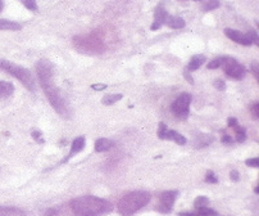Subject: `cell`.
Listing matches in <instances>:
<instances>
[{
  "instance_id": "cell-1",
  "label": "cell",
  "mask_w": 259,
  "mask_h": 216,
  "mask_svg": "<svg viewBox=\"0 0 259 216\" xmlns=\"http://www.w3.org/2000/svg\"><path fill=\"white\" fill-rule=\"evenodd\" d=\"M36 71H37V78L41 83L45 95L49 99L52 107L54 108L59 116H62L63 119H69L71 117V107H69L66 97L62 94L61 89L53 81V75H54L53 64L48 59H41L36 66Z\"/></svg>"
},
{
  "instance_id": "cell-2",
  "label": "cell",
  "mask_w": 259,
  "mask_h": 216,
  "mask_svg": "<svg viewBox=\"0 0 259 216\" xmlns=\"http://www.w3.org/2000/svg\"><path fill=\"white\" fill-rule=\"evenodd\" d=\"M72 212L76 216H103L113 210V205L95 196H81L72 200Z\"/></svg>"
},
{
  "instance_id": "cell-3",
  "label": "cell",
  "mask_w": 259,
  "mask_h": 216,
  "mask_svg": "<svg viewBox=\"0 0 259 216\" xmlns=\"http://www.w3.org/2000/svg\"><path fill=\"white\" fill-rule=\"evenodd\" d=\"M150 198H152V196H150L149 192H131V193H127L126 196H123L119 200L118 205H117V210L122 216H133L139 210L145 207L150 202Z\"/></svg>"
},
{
  "instance_id": "cell-4",
  "label": "cell",
  "mask_w": 259,
  "mask_h": 216,
  "mask_svg": "<svg viewBox=\"0 0 259 216\" xmlns=\"http://www.w3.org/2000/svg\"><path fill=\"white\" fill-rule=\"evenodd\" d=\"M0 69L2 71L8 72L9 75L14 76L16 79L21 81L26 88L30 90V92H35L36 85L35 80H33V76L27 68L22 66H18V64L13 63V62L4 61V59H0Z\"/></svg>"
},
{
  "instance_id": "cell-5",
  "label": "cell",
  "mask_w": 259,
  "mask_h": 216,
  "mask_svg": "<svg viewBox=\"0 0 259 216\" xmlns=\"http://www.w3.org/2000/svg\"><path fill=\"white\" fill-rule=\"evenodd\" d=\"M73 45L78 52L86 54H100L105 50L104 43L94 35L76 36L73 38Z\"/></svg>"
},
{
  "instance_id": "cell-6",
  "label": "cell",
  "mask_w": 259,
  "mask_h": 216,
  "mask_svg": "<svg viewBox=\"0 0 259 216\" xmlns=\"http://www.w3.org/2000/svg\"><path fill=\"white\" fill-rule=\"evenodd\" d=\"M221 66L224 67L225 74H226L229 78L234 79V80H241V79L245 78L246 69L243 64H240L232 57H222V63Z\"/></svg>"
},
{
  "instance_id": "cell-7",
  "label": "cell",
  "mask_w": 259,
  "mask_h": 216,
  "mask_svg": "<svg viewBox=\"0 0 259 216\" xmlns=\"http://www.w3.org/2000/svg\"><path fill=\"white\" fill-rule=\"evenodd\" d=\"M225 35L231 39L232 42L237 43V44L245 45V47H249L253 43L258 44V36H256V32L254 30H250L248 33L240 32L237 30H232V28H226L225 30Z\"/></svg>"
},
{
  "instance_id": "cell-8",
  "label": "cell",
  "mask_w": 259,
  "mask_h": 216,
  "mask_svg": "<svg viewBox=\"0 0 259 216\" xmlns=\"http://www.w3.org/2000/svg\"><path fill=\"white\" fill-rule=\"evenodd\" d=\"M191 95L189 93H182L180 94L176 99L172 103V112L176 115L180 119H185L189 116L190 112V103H191Z\"/></svg>"
},
{
  "instance_id": "cell-9",
  "label": "cell",
  "mask_w": 259,
  "mask_h": 216,
  "mask_svg": "<svg viewBox=\"0 0 259 216\" xmlns=\"http://www.w3.org/2000/svg\"><path fill=\"white\" fill-rule=\"evenodd\" d=\"M177 196H179V192H176V191L163 192L159 197V205L157 206V210L159 211V212H163V213L171 212Z\"/></svg>"
},
{
  "instance_id": "cell-10",
  "label": "cell",
  "mask_w": 259,
  "mask_h": 216,
  "mask_svg": "<svg viewBox=\"0 0 259 216\" xmlns=\"http://www.w3.org/2000/svg\"><path fill=\"white\" fill-rule=\"evenodd\" d=\"M83 148H85V138H83V136H78V138H76L75 140L72 141V147L71 151H69V155L67 156V158H64L63 162H67L69 158H72L73 156L77 155V153L81 152Z\"/></svg>"
},
{
  "instance_id": "cell-11",
  "label": "cell",
  "mask_w": 259,
  "mask_h": 216,
  "mask_svg": "<svg viewBox=\"0 0 259 216\" xmlns=\"http://www.w3.org/2000/svg\"><path fill=\"white\" fill-rule=\"evenodd\" d=\"M167 16H168V13H167V12L162 8V7H158V8L155 9L154 22H153V25H152V30L155 31V30H158V28L162 27V25H164Z\"/></svg>"
},
{
  "instance_id": "cell-12",
  "label": "cell",
  "mask_w": 259,
  "mask_h": 216,
  "mask_svg": "<svg viewBox=\"0 0 259 216\" xmlns=\"http://www.w3.org/2000/svg\"><path fill=\"white\" fill-rule=\"evenodd\" d=\"M0 216H26V212L20 207L0 206Z\"/></svg>"
},
{
  "instance_id": "cell-13",
  "label": "cell",
  "mask_w": 259,
  "mask_h": 216,
  "mask_svg": "<svg viewBox=\"0 0 259 216\" xmlns=\"http://www.w3.org/2000/svg\"><path fill=\"white\" fill-rule=\"evenodd\" d=\"M114 147V141H112L110 139H105V138H100L95 141V151L97 152H107V151L112 150Z\"/></svg>"
},
{
  "instance_id": "cell-14",
  "label": "cell",
  "mask_w": 259,
  "mask_h": 216,
  "mask_svg": "<svg viewBox=\"0 0 259 216\" xmlns=\"http://www.w3.org/2000/svg\"><path fill=\"white\" fill-rule=\"evenodd\" d=\"M162 139H167V140H174L176 141L177 144H180V146H184V144H186V138H185L184 135H181L180 133H177V131L175 130H167L164 134H163Z\"/></svg>"
},
{
  "instance_id": "cell-15",
  "label": "cell",
  "mask_w": 259,
  "mask_h": 216,
  "mask_svg": "<svg viewBox=\"0 0 259 216\" xmlns=\"http://www.w3.org/2000/svg\"><path fill=\"white\" fill-rule=\"evenodd\" d=\"M14 92L13 84L8 81H0V100H4L11 97Z\"/></svg>"
},
{
  "instance_id": "cell-16",
  "label": "cell",
  "mask_w": 259,
  "mask_h": 216,
  "mask_svg": "<svg viewBox=\"0 0 259 216\" xmlns=\"http://www.w3.org/2000/svg\"><path fill=\"white\" fill-rule=\"evenodd\" d=\"M205 62V57L201 56V54H198V56H194L193 58L189 62V66L186 67L188 71H196L198 68H200L203 66V63Z\"/></svg>"
},
{
  "instance_id": "cell-17",
  "label": "cell",
  "mask_w": 259,
  "mask_h": 216,
  "mask_svg": "<svg viewBox=\"0 0 259 216\" xmlns=\"http://www.w3.org/2000/svg\"><path fill=\"white\" fill-rule=\"evenodd\" d=\"M164 25L169 26L171 28H182L185 27V21L182 20L181 17H175V16H167L165 18Z\"/></svg>"
},
{
  "instance_id": "cell-18",
  "label": "cell",
  "mask_w": 259,
  "mask_h": 216,
  "mask_svg": "<svg viewBox=\"0 0 259 216\" xmlns=\"http://www.w3.org/2000/svg\"><path fill=\"white\" fill-rule=\"evenodd\" d=\"M0 30L3 31H17L21 30V25L13 21H7V20H0Z\"/></svg>"
},
{
  "instance_id": "cell-19",
  "label": "cell",
  "mask_w": 259,
  "mask_h": 216,
  "mask_svg": "<svg viewBox=\"0 0 259 216\" xmlns=\"http://www.w3.org/2000/svg\"><path fill=\"white\" fill-rule=\"evenodd\" d=\"M210 141H213V136L205 135V134H200V135H198V138H196V140L194 141V143H195V147L200 148V147H205V146H208Z\"/></svg>"
},
{
  "instance_id": "cell-20",
  "label": "cell",
  "mask_w": 259,
  "mask_h": 216,
  "mask_svg": "<svg viewBox=\"0 0 259 216\" xmlns=\"http://www.w3.org/2000/svg\"><path fill=\"white\" fill-rule=\"evenodd\" d=\"M121 99H122L121 94H108L103 98L102 103L105 105H110V104H113V103L118 102V100H121Z\"/></svg>"
},
{
  "instance_id": "cell-21",
  "label": "cell",
  "mask_w": 259,
  "mask_h": 216,
  "mask_svg": "<svg viewBox=\"0 0 259 216\" xmlns=\"http://www.w3.org/2000/svg\"><path fill=\"white\" fill-rule=\"evenodd\" d=\"M209 205V200H208L207 197L204 196H199L195 201H194V206L195 208H200V207H208Z\"/></svg>"
},
{
  "instance_id": "cell-22",
  "label": "cell",
  "mask_w": 259,
  "mask_h": 216,
  "mask_svg": "<svg viewBox=\"0 0 259 216\" xmlns=\"http://www.w3.org/2000/svg\"><path fill=\"white\" fill-rule=\"evenodd\" d=\"M235 131H236V140L239 141V143H243V141H245L246 139V131L245 129L240 128L239 125H237L236 128H234Z\"/></svg>"
},
{
  "instance_id": "cell-23",
  "label": "cell",
  "mask_w": 259,
  "mask_h": 216,
  "mask_svg": "<svg viewBox=\"0 0 259 216\" xmlns=\"http://www.w3.org/2000/svg\"><path fill=\"white\" fill-rule=\"evenodd\" d=\"M196 212L200 213L201 216H218V213L210 207H200L196 208Z\"/></svg>"
},
{
  "instance_id": "cell-24",
  "label": "cell",
  "mask_w": 259,
  "mask_h": 216,
  "mask_svg": "<svg viewBox=\"0 0 259 216\" xmlns=\"http://www.w3.org/2000/svg\"><path fill=\"white\" fill-rule=\"evenodd\" d=\"M22 3L30 11H37L39 9V7L36 4V0H22Z\"/></svg>"
},
{
  "instance_id": "cell-25",
  "label": "cell",
  "mask_w": 259,
  "mask_h": 216,
  "mask_svg": "<svg viewBox=\"0 0 259 216\" xmlns=\"http://www.w3.org/2000/svg\"><path fill=\"white\" fill-rule=\"evenodd\" d=\"M221 63H222V57H218V58H214L213 61H210L208 63V68L209 69H215L218 67H221Z\"/></svg>"
},
{
  "instance_id": "cell-26",
  "label": "cell",
  "mask_w": 259,
  "mask_h": 216,
  "mask_svg": "<svg viewBox=\"0 0 259 216\" xmlns=\"http://www.w3.org/2000/svg\"><path fill=\"white\" fill-rule=\"evenodd\" d=\"M205 182H207V183H210V184H215V183H218V179L215 177L214 172L210 171L209 170V171L207 172V175H205Z\"/></svg>"
},
{
  "instance_id": "cell-27",
  "label": "cell",
  "mask_w": 259,
  "mask_h": 216,
  "mask_svg": "<svg viewBox=\"0 0 259 216\" xmlns=\"http://www.w3.org/2000/svg\"><path fill=\"white\" fill-rule=\"evenodd\" d=\"M245 164L248 165V166H251V167H258L259 166V160L258 158H249V160L245 161Z\"/></svg>"
},
{
  "instance_id": "cell-28",
  "label": "cell",
  "mask_w": 259,
  "mask_h": 216,
  "mask_svg": "<svg viewBox=\"0 0 259 216\" xmlns=\"http://www.w3.org/2000/svg\"><path fill=\"white\" fill-rule=\"evenodd\" d=\"M214 86L218 89V90H221V92H224L225 89H226V84H225L222 80L214 81Z\"/></svg>"
},
{
  "instance_id": "cell-29",
  "label": "cell",
  "mask_w": 259,
  "mask_h": 216,
  "mask_svg": "<svg viewBox=\"0 0 259 216\" xmlns=\"http://www.w3.org/2000/svg\"><path fill=\"white\" fill-rule=\"evenodd\" d=\"M227 124H229L230 128H236L237 125H239V122H237V120L234 119V117H230V119L227 120Z\"/></svg>"
},
{
  "instance_id": "cell-30",
  "label": "cell",
  "mask_w": 259,
  "mask_h": 216,
  "mask_svg": "<svg viewBox=\"0 0 259 216\" xmlns=\"http://www.w3.org/2000/svg\"><path fill=\"white\" fill-rule=\"evenodd\" d=\"M251 111H253L254 119H258V117H259V104H258V103H255V104L253 105Z\"/></svg>"
},
{
  "instance_id": "cell-31",
  "label": "cell",
  "mask_w": 259,
  "mask_h": 216,
  "mask_svg": "<svg viewBox=\"0 0 259 216\" xmlns=\"http://www.w3.org/2000/svg\"><path fill=\"white\" fill-rule=\"evenodd\" d=\"M221 141H222V143H225V144H227V143H232V138L230 135H224L222 136V139H221Z\"/></svg>"
},
{
  "instance_id": "cell-32",
  "label": "cell",
  "mask_w": 259,
  "mask_h": 216,
  "mask_svg": "<svg viewBox=\"0 0 259 216\" xmlns=\"http://www.w3.org/2000/svg\"><path fill=\"white\" fill-rule=\"evenodd\" d=\"M251 68H253V74L254 76H255V79L258 80L259 76H258V63H253L251 64Z\"/></svg>"
},
{
  "instance_id": "cell-33",
  "label": "cell",
  "mask_w": 259,
  "mask_h": 216,
  "mask_svg": "<svg viewBox=\"0 0 259 216\" xmlns=\"http://www.w3.org/2000/svg\"><path fill=\"white\" fill-rule=\"evenodd\" d=\"M91 88L95 89V90H104V89L107 88V85H104V84H95V85H93Z\"/></svg>"
},
{
  "instance_id": "cell-34",
  "label": "cell",
  "mask_w": 259,
  "mask_h": 216,
  "mask_svg": "<svg viewBox=\"0 0 259 216\" xmlns=\"http://www.w3.org/2000/svg\"><path fill=\"white\" fill-rule=\"evenodd\" d=\"M184 75H185V79H186V80H189V83L193 84V79H191V76H190V71H188V69L185 68Z\"/></svg>"
},
{
  "instance_id": "cell-35",
  "label": "cell",
  "mask_w": 259,
  "mask_h": 216,
  "mask_svg": "<svg viewBox=\"0 0 259 216\" xmlns=\"http://www.w3.org/2000/svg\"><path fill=\"white\" fill-rule=\"evenodd\" d=\"M231 179L234 180V182H237V180L240 179V174L237 171H235V170H232L231 171Z\"/></svg>"
},
{
  "instance_id": "cell-36",
  "label": "cell",
  "mask_w": 259,
  "mask_h": 216,
  "mask_svg": "<svg viewBox=\"0 0 259 216\" xmlns=\"http://www.w3.org/2000/svg\"><path fill=\"white\" fill-rule=\"evenodd\" d=\"M32 138H35L36 140L40 141V143H44V140H42V139H40V133H39V131H33V133H32Z\"/></svg>"
},
{
  "instance_id": "cell-37",
  "label": "cell",
  "mask_w": 259,
  "mask_h": 216,
  "mask_svg": "<svg viewBox=\"0 0 259 216\" xmlns=\"http://www.w3.org/2000/svg\"><path fill=\"white\" fill-rule=\"evenodd\" d=\"M179 216H201V215L195 211V212H181Z\"/></svg>"
},
{
  "instance_id": "cell-38",
  "label": "cell",
  "mask_w": 259,
  "mask_h": 216,
  "mask_svg": "<svg viewBox=\"0 0 259 216\" xmlns=\"http://www.w3.org/2000/svg\"><path fill=\"white\" fill-rule=\"evenodd\" d=\"M3 8H4V3H3V0H0V12L3 11Z\"/></svg>"
}]
</instances>
